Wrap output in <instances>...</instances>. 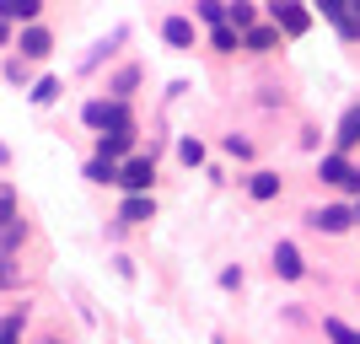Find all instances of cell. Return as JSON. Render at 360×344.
<instances>
[{
  "instance_id": "cell-4",
  "label": "cell",
  "mask_w": 360,
  "mask_h": 344,
  "mask_svg": "<svg viewBox=\"0 0 360 344\" xmlns=\"http://www.w3.org/2000/svg\"><path fill=\"white\" fill-rule=\"evenodd\" d=\"M269 22L285 32V38H301V32L312 27V11H307L301 0H269Z\"/></svg>"
},
{
  "instance_id": "cell-30",
  "label": "cell",
  "mask_w": 360,
  "mask_h": 344,
  "mask_svg": "<svg viewBox=\"0 0 360 344\" xmlns=\"http://www.w3.org/2000/svg\"><path fill=\"white\" fill-rule=\"evenodd\" d=\"M0 44H11V22H0Z\"/></svg>"
},
{
  "instance_id": "cell-17",
  "label": "cell",
  "mask_w": 360,
  "mask_h": 344,
  "mask_svg": "<svg viewBox=\"0 0 360 344\" xmlns=\"http://www.w3.org/2000/svg\"><path fill=\"white\" fill-rule=\"evenodd\" d=\"M22 329H27V307L6 312V317H0V344H22Z\"/></svg>"
},
{
  "instance_id": "cell-29",
  "label": "cell",
  "mask_w": 360,
  "mask_h": 344,
  "mask_svg": "<svg viewBox=\"0 0 360 344\" xmlns=\"http://www.w3.org/2000/svg\"><path fill=\"white\" fill-rule=\"evenodd\" d=\"M312 6H317L323 16H328V22H339V16L349 11V0H312Z\"/></svg>"
},
{
  "instance_id": "cell-26",
  "label": "cell",
  "mask_w": 360,
  "mask_h": 344,
  "mask_svg": "<svg viewBox=\"0 0 360 344\" xmlns=\"http://www.w3.org/2000/svg\"><path fill=\"white\" fill-rule=\"evenodd\" d=\"M54 97H60V81H54V75H44V81L32 87V103H38V108H49Z\"/></svg>"
},
{
  "instance_id": "cell-19",
  "label": "cell",
  "mask_w": 360,
  "mask_h": 344,
  "mask_svg": "<svg viewBox=\"0 0 360 344\" xmlns=\"http://www.w3.org/2000/svg\"><path fill=\"white\" fill-rule=\"evenodd\" d=\"M119 172H124V167L103 162V156H91V162H86V183H119Z\"/></svg>"
},
{
  "instance_id": "cell-33",
  "label": "cell",
  "mask_w": 360,
  "mask_h": 344,
  "mask_svg": "<svg viewBox=\"0 0 360 344\" xmlns=\"http://www.w3.org/2000/svg\"><path fill=\"white\" fill-rule=\"evenodd\" d=\"M44 344H60V339H44Z\"/></svg>"
},
{
  "instance_id": "cell-32",
  "label": "cell",
  "mask_w": 360,
  "mask_h": 344,
  "mask_svg": "<svg viewBox=\"0 0 360 344\" xmlns=\"http://www.w3.org/2000/svg\"><path fill=\"white\" fill-rule=\"evenodd\" d=\"M355 221H360V199H355Z\"/></svg>"
},
{
  "instance_id": "cell-15",
  "label": "cell",
  "mask_w": 360,
  "mask_h": 344,
  "mask_svg": "<svg viewBox=\"0 0 360 344\" xmlns=\"http://www.w3.org/2000/svg\"><path fill=\"white\" fill-rule=\"evenodd\" d=\"M135 87H140V65H124L113 81H108V91H113V103H129L135 97Z\"/></svg>"
},
{
  "instance_id": "cell-24",
  "label": "cell",
  "mask_w": 360,
  "mask_h": 344,
  "mask_svg": "<svg viewBox=\"0 0 360 344\" xmlns=\"http://www.w3.org/2000/svg\"><path fill=\"white\" fill-rule=\"evenodd\" d=\"M11 221H22V215H16V189L0 183V226H11Z\"/></svg>"
},
{
  "instance_id": "cell-7",
  "label": "cell",
  "mask_w": 360,
  "mask_h": 344,
  "mask_svg": "<svg viewBox=\"0 0 360 344\" xmlns=\"http://www.w3.org/2000/svg\"><path fill=\"white\" fill-rule=\"evenodd\" d=\"M280 38H285V32L274 27V22H258V27L242 32V49H248V54H274V49H280Z\"/></svg>"
},
{
  "instance_id": "cell-3",
  "label": "cell",
  "mask_w": 360,
  "mask_h": 344,
  "mask_svg": "<svg viewBox=\"0 0 360 344\" xmlns=\"http://www.w3.org/2000/svg\"><path fill=\"white\" fill-rule=\"evenodd\" d=\"M150 183H156V151L129 156L124 172H119V189H124V194H150Z\"/></svg>"
},
{
  "instance_id": "cell-16",
  "label": "cell",
  "mask_w": 360,
  "mask_h": 344,
  "mask_svg": "<svg viewBox=\"0 0 360 344\" xmlns=\"http://www.w3.org/2000/svg\"><path fill=\"white\" fill-rule=\"evenodd\" d=\"M248 194H253L258 205H269V199H280V178H274V172H253V178H248Z\"/></svg>"
},
{
  "instance_id": "cell-28",
  "label": "cell",
  "mask_w": 360,
  "mask_h": 344,
  "mask_svg": "<svg viewBox=\"0 0 360 344\" xmlns=\"http://www.w3.org/2000/svg\"><path fill=\"white\" fill-rule=\"evenodd\" d=\"M333 27H339V38H349V44H360V16H339V22H333Z\"/></svg>"
},
{
  "instance_id": "cell-13",
  "label": "cell",
  "mask_w": 360,
  "mask_h": 344,
  "mask_svg": "<svg viewBox=\"0 0 360 344\" xmlns=\"http://www.w3.org/2000/svg\"><path fill=\"white\" fill-rule=\"evenodd\" d=\"M81 119H86V129L108 135V124H113V97H91V103L81 108Z\"/></svg>"
},
{
  "instance_id": "cell-14",
  "label": "cell",
  "mask_w": 360,
  "mask_h": 344,
  "mask_svg": "<svg viewBox=\"0 0 360 344\" xmlns=\"http://www.w3.org/2000/svg\"><path fill=\"white\" fill-rule=\"evenodd\" d=\"M226 22H231L237 32L258 27V6H253V0H226Z\"/></svg>"
},
{
  "instance_id": "cell-8",
  "label": "cell",
  "mask_w": 360,
  "mask_h": 344,
  "mask_svg": "<svg viewBox=\"0 0 360 344\" xmlns=\"http://www.w3.org/2000/svg\"><path fill=\"white\" fill-rule=\"evenodd\" d=\"M16 49H22V60H44L49 49H54V38H49V27H38V22H32V27L16 32Z\"/></svg>"
},
{
  "instance_id": "cell-12",
  "label": "cell",
  "mask_w": 360,
  "mask_h": 344,
  "mask_svg": "<svg viewBox=\"0 0 360 344\" xmlns=\"http://www.w3.org/2000/svg\"><path fill=\"white\" fill-rule=\"evenodd\" d=\"M38 11H44V0H0V22H22V27H32Z\"/></svg>"
},
{
  "instance_id": "cell-20",
  "label": "cell",
  "mask_w": 360,
  "mask_h": 344,
  "mask_svg": "<svg viewBox=\"0 0 360 344\" xmlns=\"http://www.w3.org/2000/svg\"><path fill=\"white\" fill-rule=\"evenodd\" d=\"M22 242H27V226H22V221L0 226V253H11V258H16V248H22Z\"/></svg>"
},
{
  "instance_id": "cell-25",
  "label": "cell",
  "mask_w": 360,
  "mask_h": 344,
  "mask_svg": "<svg viewBox=\"0 0 360 344\" xmlns=\"http://www.w3.org/2000/svg\"><path fill=\"white\" fill-rule=\"evenodd\" d=\"M178 156H183V167H199V162H205V146H199L194 135H183L178 140Z\"/></svg>"
},
{
  "instance_id": "cell-1",
  "label": "cell",
  "mask_w": 360,
  "mask_h": 344,
  "mask_svg": "<svg viewBox=\"0 0 360 344\" xmlns=\"http://www.w3.org/2000/svg\"><path fill=\"white\" fill-rule=\"evenodd\" d=\"M317 178L328 183V189H339V194L360 199V167L349 162V156H339V151H328V156L317 162Z\"/></svg>"
},
{
  "instance_id": "cell-10",
  "label": "cell",
  "mask_w": 360,
  "mask_h": 344,
  "mask_svg": "<svg viewBox=\"0 0 360 344\" xmlns=\"http://www.w3.org/2000/svg\"><path fill=\"white\" fill-rule=\"evenodd\" d=\"M97 156H103V162H129V156H135V135H97Z\"/></svg>"
},
{
  "instance_id": "cell-5",
  "label": "cell",
  "mask_w": 360,
  "mask_h": 344,
  "mask_svg": "<svg viewBox=\"0 0 360 344\" xmlns=\"http://www.w3.org/2000/svg\"><path fill=\"white\" fill-rule=\"evenodd\" d=\"M355 146H360V103L345 108V113H339V129H333V151H339V156H349Z\"/></svg>"
},
{
  "instance_id": "cell-18",
  "label": "cell",
  "mask_w": 360,
  "mask_h": 344,
  "mask_svg": "<svg viewBox=\"0 0 360 344\" xmlns=\"http://www.w3.org/2000/svg\"><path fill=\"white\" fill-rule=\"evenodd\" d=\"M210 49H215V54H237V49H242V32L231 27V22H226V27H210Z\"/></svg>"
},
{
  "instance_id": "cell-2",
  "label": "cell",
  "mask_w": 360,
  "mask_h": 344,
  "mask_svg": "<svg viewBox=\"0 0 360 344\" xmlns=\"http://www.w3.org/2000/svg\"><path fill=\"white\" fill-rule=\"evenodd\" d=\"M307 226H312V231H323V237H345L349 226H360V221H355V205H345V199H333V205L312 210V215H307Z\"/></svg>"
},
{
  "instance_id": "cell-27",
  "label": "cell",
  "mask_w": 360,
  "mask_h": 344,
  "mask_svg": "<svg viewBox=\"0 0 360 344\" xmlns=\"http://www.w3.org/2000/svg\"><path fill=\"white\" fill-rule=\"evenodd\" d=\"M226 156L248 162V156H253V140H242V135H226Z\"/></svg>"
},
{
  "instance_id": "cell-21",
  "label": "cell",
  "mask_w": 360,
  "mask_h": 344,
  "mask_svg": "<svg viewBox=\"0 0 360 344\" xmlns=\"http://www.w3.org/2000/svg\"><path fill=\"white\" fill-rule=\"evenodd\" d=\"M194 16H199V22H210V27H226V0H199Z\"/></svg>"
},
{
  "instance_id": "cell-23",
  "label": "cell",
  "mask_w": 360,
  "mask_h": 344,
  "mask_svg": "<svg viewBox=\"0 0 360 344\" xmlns=\"http://www.w3.org/2000/svg\"><path fill=\"white\" fill-rule=\"evenodd\" d=\"M16 285H22V264L11 253H0V291H16Z\"/></svg>"
},
{
  "instance_id": "cell-6",
  "label": "cell",
  "mask_w": 360,
  "mask_h": 344,
  "mask_svg": "<svg viewBox=\"0 0 360 344\" xmlns=\"http://www.w3.org/2000/svg\"><path fill=\"white\" fill-rule=\"evenodd\" d=\"M146 221H156V199H150V194H124L119 226H146Z\"/></svg>"
},
{
  "instance_id": "cell-31",
  "label": "cell",
  "mask_w": 360,
  "mask_h": 344,
  "mask_svg": "<svg viewBox=\"0 0 360 344\" xmlns=\"http://www.w3.org/2000/svg\"><path fill=\"white\" fill-rule=\"evenodd\" d=\"M349 16H360V0H349Z\"/></svg>"
},
{
  "instance_id": "cell-9",
  "label": "cell",
  "mask_w": 360,
  "mask_h": 344,
  "mask_svg": "<svg viewBox=\"0 0 360 344\" xmlns=\"http://www.w3.org/2000/svg\"><path fill=\"white\" fill-rule=\"evenodd\" d=\"M274 274H280V280H301V274H307L296 242H274Z\"/></svg>"
},
{
  "instance_id": "cell-22",
  "label": "cell",
  "mask_w": 360,
  "mask_h": 344,
  "mask_svg": "<svg viewBox=\"0 0 360 344\" xmlns=\"http://www.w3.org/2000/svg\"><path fill=\"white\" fill-rule=\"evenodd\" d=\"M323 333H328V344H360V333L349 329V323H339V317H328V323H323Z\"/></svg>"
},
{
  "instance_id": "cell-11",
  "label": "cell",
  "mask_w": 360,
  "mask_h": 344,
  "mask_svg": "<svg viewBox=\"0 0 360 344\" xmlns=\"http://www.w3.org/2000/svg\"><path fill=\"white\" fill-rule=\"evenodd\" d=\"M162 38H167L172 49H194V44H199V32H194V22H188V16H167V22H162Z\"/></svg>"
}]
</instances>
